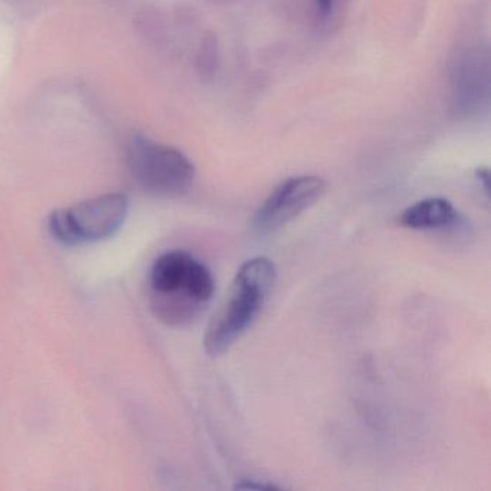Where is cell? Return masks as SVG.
Here are the masks:
<instances>
[{
    "label": "cell",
    "instance_id": "5b68a950",
    "mask_svg": "<svg viewBox=\"0 0 491 491\" xmlns=\"http://www.w3.org/2000/svg\"><path fill=\"white\" fill-rule=\"evenodd\" d=\"M326 182L318 176H296L284 180L256 209L253 228L261 235L280 231L325 195Z\"/></svg>",
    "mask_w": 491,
    "mask_h": 491
},
{
    "label": "cell",
    "instance_id": "6da1fadb",
    "mask_svg": "<svg viewBox=\"0 0 491 491\" xmlns=\"http://www.w3.org/2000/svg\"><path fill=\"white\" fill-rule=\"evenodd\" d=\"M150 306L160 322L182 327L196 320L214 297L215 278L204 263L186 251H169L149 273Z\"/></svg>",
    "mask_w": 491,
    "mask_h": 491
},
{
    "label": "cell",
    "instance_id": "277c9868",
    "mask_svg": "<svg viewBox=\"0 0 491 491\" xmlns=\"http://www.w3.org/2000/svg\"><path fill=\"white\" fill-rule=\"evenodd\" d=\"M127 166L137 185L157 196H180L194 185V163L184 153L142 135L128 143Z\"/></svg>",
    "mask_w": 491,
    "mask_h": 491
},
{
    "label": "cell",
    "instance_id": "52a82bcc",
    "mask_svg": "<svg viewBox=\"0 0 491 491\" xmlns=\"http://www.w3.org/2000/svg\"><path fill=\"white\" fill-rule=\"evenodd\" d=\"M235 488L236 490H280V487L273 483L253 480V478H243L239 483H236Z\"/></svg>",
    "mask_w": 491,
    "mask_h": 491
},
{
    "label": "cell",
    "instance_id": "8992f818",
    "mask_svg": "<svg viewBox=\"0 0 491 491\" xmlns=\"http://www.w3.org/2000/svg\"><path fill=\"white\" fill-rule=\"evenodd\" d=\"M458 212L444 197H426L416 202L399 215V224L414 231H434L454 225Z\"/></svg>",
    "mask_w": 491,
    "mask_h": 491
},
{
    "label": "cell",
    "instance_id": "ba28073f",
    "mask_svg": "<svg viewBox=\"0 0 491 491\" xmlns=\"http://www.w3.org/2000/svg\"><path fill=\"white\" fill-rule=\"evenodd\" d=\"M315 2L317 5V11L322 15H329L335 4V0H315Z\"/></svg>",
    "mask_w": 491,
    "mask_h": 491
},
{
    "label": "cell",
    "instance_id": "7a4b0ae2",
    "mask_svg": "<svg viewBox=\"0 0 491 491\" xmlns=\"http://www.w3.org/2000/svg\"><path fill=\"white\" fill-rule=\"evenodd\" d=\"M277 278L268 256H254L236 271L224 305L215 313L205 333V350L219 356L243 337L263 310Z\"/></svg>",
    "mask_w": 491,
    "mask_h": 491
},
{
    "label": "cell",
    "instance_id": "3957f363",
    "mask_svg": "<svg viewBox=\"0 0 491 491\" xmlns=\"http://www.w3.org/2000/svg\"><path fill=\"white\" fill-rule=\"evenodd\" d=\"M128 199L123 194H105L54 211L48 229L55 241L75 246L100 243L115 235L127 218Z\"/></svg>",
    "mask_w": 491,
    "mask_h": 491
}]
</instances>
